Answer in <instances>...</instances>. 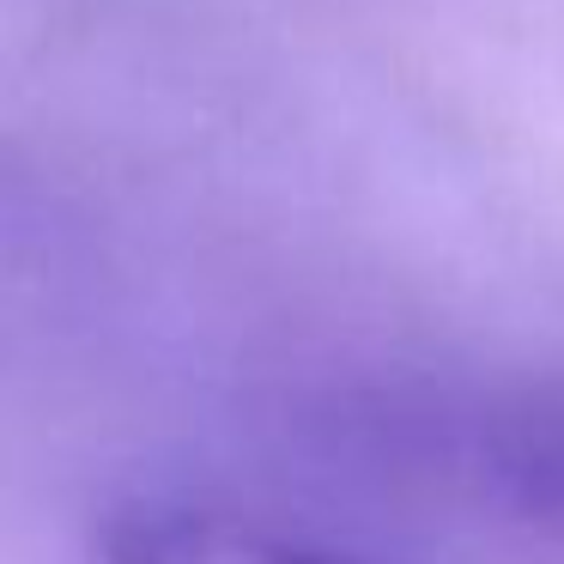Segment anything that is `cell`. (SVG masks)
<instances>
[{"label": "cell", "instance_id": "1", "mask_svg": "<svg viewBox=\"0 0 564 564\" xmlns=\"http://www.w3.org/2000/svg\"><path fill=\"white\" fill-rule=\"evenodd\" d=\"M104 564H346L297 534L213 510H147L110 534Z\"/></svg>", "mask_w": 564, "mask_h": 564}]
</instances>
